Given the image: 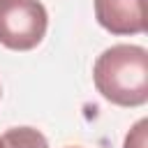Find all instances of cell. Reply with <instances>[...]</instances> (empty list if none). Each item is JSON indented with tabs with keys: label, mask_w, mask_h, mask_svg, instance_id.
<instances>
[{
	"label": "cell",
	"mask_w": 148,
	"mask_h": 148,
	"mask_svg": "<svg viewBox=\"0 0 148 148\" xmlns=\"http://www.w3.org/2000/svg\"><path fill=\"white\" fill-rule=\"evenodd\" d=\"M97 92L118 106L148 102V51L136 44H116L97 56L92 67Z\"/></svg>",
	"instance_id": "cell-1"
},
{
	"label": "cell",
	"mask_w": 148,
	"mask_h": 148,
	"mask_svg": "<svg viewBox=\"0 0 148 148\" xmlns=\"http://www.w3.org/2000/svg\"><path fill=\"white\" fill-rule=\"evenodd\" d=\"M49 28L46 7L39 0H0V44L12 51L35 49Z\"/></svg>",
	"instance_id": "cell-2"
},
{
	"label": "cell",
	"mask_w": 148,
	"mask_h": 148,
	"mask_svg": "<svg viewBox=\"0 0 148 148\" xmlns=\"http://www.w3.org/2000/svg\"><path fill=\"white\" fill-rule=\"evenodd\" d=\"M95 18L111 35H139L146 30L143 0H95Z\"/></svg>",
	"instance_id": "cell-3"
},
{
	"label": "cell",
	"mask_w": 148,
	"mask_h": 148,
	"mask_svg": "<svg viewBox=\"0 0 148 148\" xmlns=\"http://www.w3.org/2000/svg\"><path fill=\"white\" fill-rule=\"evenodd\" d=\"M2 148H49L46 136L35 127H12L2 136Z\"/></svg>",
	"instance_id": "cell-4"
},
{
	"label": "cell",
	"mask_w": 148,
	"mask_h": 148,
	"mask_svg": "<svg viewBox=\"0 0 148 148\" xmlns=\"http://www.w3.org/2000/svg\"><path fill=\"white\" fill-rule=\"evenodd\" d=\"M146 134H148V120H146V118H141V120L130 130V134L125 136L123 148H146V146H148Z\"/></svg>",
	"instance_id": "cell-5"
},
{
	"label": "cell",
	"mask_w": 148,
	"mask_h": 148,
	"mask_svg": "<svg viewBox=\"0 0 148 148\" xmlns=\"http://www.w3.org/2000/svg\"><path fill=\"white\" fill-rule=\"evenodd\" d=\"M0 148H2V141H0Z\"/></svg>",
	"instance_id": "cell-6"
},
{
	"label": "cell",
	"mask_w": 148,
	"mask_h": 148,
	"mask_svg": "<svg viewBox=\"0 0 148 148\" xmlns=\"http://www.w3.org/2000/svg\"><path fill=\"white\" fill-rule=\"evenodd\" d=\"M69 148H74V146H69Z\"/></svg>",
	"instance_id": "cell-7"
}]
</instances>
